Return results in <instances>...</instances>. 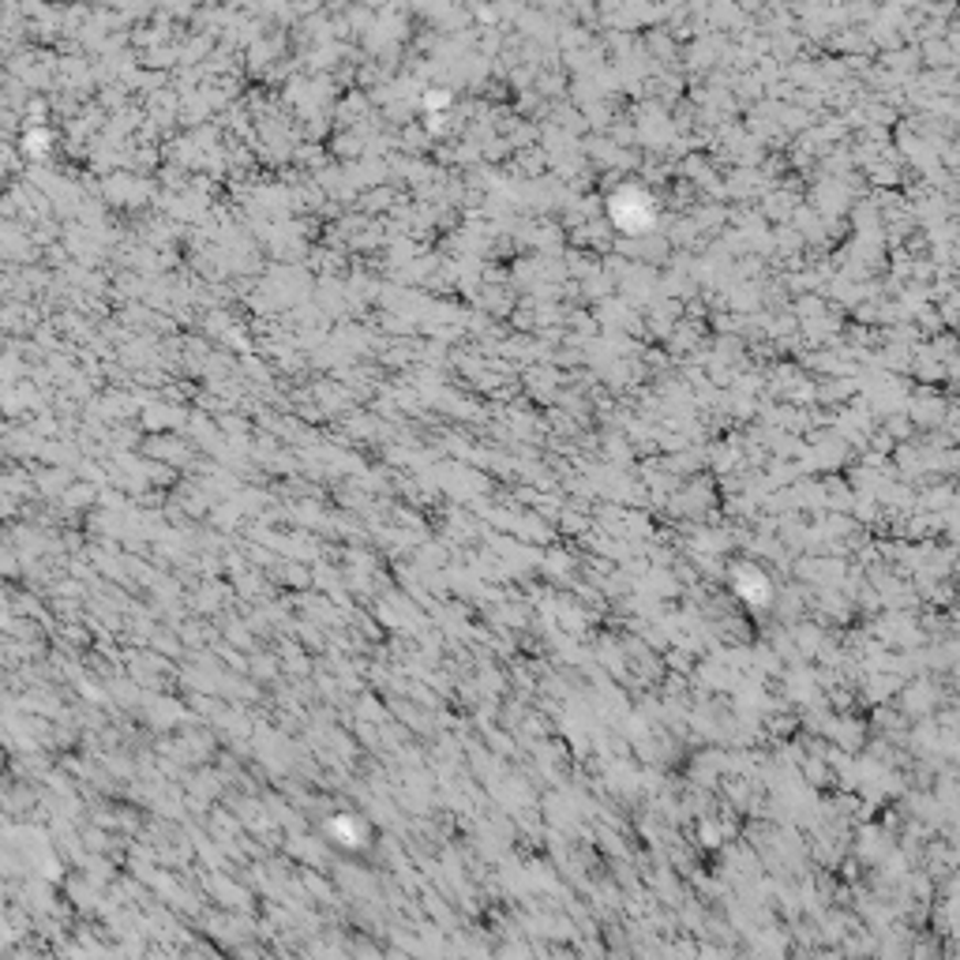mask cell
Listing matches in <instances>:
<instances>
[{"mask_svg": "<svg viewBox=\"0 0 960 960\" xmlns=\"http://www.w3.org/2000/svg\"><path fill=\"white\" fill-rule=\"evenodd\" d=\"M608 211H612L615 225L626 233H639V230H650L653 225V203L645 199V192H639V188H620V192L612 196V203H608Z\"/></svg>", "mask_w": 960, "mask_h": 960, "instance_id": "obj_1", "label": "cell"}]
</instances>
